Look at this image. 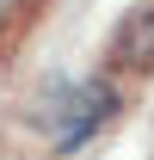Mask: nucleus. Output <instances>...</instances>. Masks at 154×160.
<instances>
[{"instance_id":"nucleus-1","label":"nucleus","mask_w":154,"mask_h":160,"mask_svg":"<svg viewBox=\"0 0 154 160\" xmlns=\"http://www.w3.org/2000/svg\"><path fill=\"white\" fill-rule=\"evenodd\" d=\"M117 111L111 86H80V80H62L56 92H49V136H56L62 154H74V148H86V142L105 129V117Z\"/></svg>"},{"instance_id":"nucleus-2","label":"nucleus","mask_w":154,"mask_h":160,"mask_svg":"<svg viewBox=\"0 0 154 160\" xmlns=\"http://www.w3.org/2000/svg\"><path fill=\"white\" fill-rule=\"evenodd\" d=\"M117 62H130V68H154V6L136 12V19L117 31Z\"/></svg>"},{"instance_id":"nucleus-3","label":"nucleus","mask_w":154,"mask_h":160,"mask_svg":"<svg viewBox=\"0 0 154 160\" xmlns=\"http://www.w3.org/2000/svg\"><path fill=\"white\" fill-rule=\"evenodd\" d=\"M31 12H37V0H0V37H6L13 25H25Z\"/></svg>"}]
</instances>
